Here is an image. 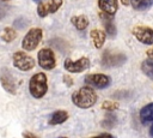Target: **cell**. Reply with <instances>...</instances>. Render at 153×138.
Listing matches in <instances>:
<instances>
[{"label":"cell","instance_id":"obj_22","mask_svg":"<svg viewBox=\"0 0 153 138\" xmlns=\"http://www.w3.org/2000/svg\"><path fill=\"white\" fill-rule=\"evenodd\" d=\"M118 103L116 102H111V101H104L102 103V109L106 110V112H115L116 109H118Z\"/></svg>","mask_w":153,"mask_h":138},{"label":"cell","instance_id":"obj_14","mask_svg":"<svg viewBox=\"0 0 153 138\" xmlns=\"http://www.w3.org/2000/svg\"><path fill=\"white\" fill-rule=\"evenodd\" d=\"M140 121L145 125L148 122H153V102L143 106L140 110Z\"/></svg>","mask_w":153,"mask_h":138},{"label":"cell","instance_id":"obj_25","mask_svg":"<svg viewBox=\"0 0 153 138\" xmlns=\"http://www.w3.org/2000/svg\"><path fill=\"white\" fill-rule=\"evenodd\" d=\"M63 82H65V84H66L67 86H72V85H73V79H72L71 76H68V74H65V76H63Z\"/></svg>","mask_w":153,"mask_h":138},{"label":"cell","instance_id":"obj_20","mask_svg":"<svg viewBox=\"0 0 153 138\" xmlns=\"http://www.w3.org/2000/svg\"><path fill=\"white\" fill-rule=\"evenodd\" d=\"M16 37H17V32H16V30H14L13 28H5V29H4L2 35H1L2 41L10 43V42H12Z\"/></svg>","mask_w":153,"mask_h":138},{"label":"cell","instance_id":"obj_11","mask_svg":"<svg viewBox=\"0 0 153 138\" xmlns=\"http://www.w3.org/2000/svg\"><path fill=\"white\" fill-rule=\"evenodd\" d=\"M99 18H100V20H102V23L104 25L106 35L110 36V37L116 36L117 30H116V26H115V23H114V17L111 14H108V13L100 11L99 12Z\"/></svg>","mask_w":153,"mask_h":138},{"label":"cell","instance_id":"obj_1","mask_svg":"<svg viewBox=\"0 0 153 138\" xmlns=\"http://www.w3.org/2000/svg\"><path fill=\"white\" fill-rule=\"evenodd\" d=\"M97 98L98 97L91 86H82L72 94L73 104L81 109H86L94 106V103L97 102Z\"/></svg>","mask_w":153,"mask_h":138},{"label":"cell","instance_id":"obj_16","mask_svg":"<svg viewBox=\"0 0 153 138\" xmlns=\"http://www.w3.org/2000/svg\"><path fill=\"white\" fill-rule=\"evenodd\" d=\"M71 23L75 26L76 30H85L87 26H88V18L84 14H80V16H74L71 18Z\"/></svg>","mask_w":153,"mask_h":138},{"label":"cell","instance_id":"obj_10","mask_svg":"<svg viewBox=\"0 0 153 138\" xmlns=\"http://www.w3.org/2000/svg\"><path fill=\"white\" fill-rule=\"evenodd\" d=\"M133 35L135 38L143 44H153V29L149 26L136 25L133 28Z\"/></svg>","mask_w":153,"mask_h":138},{"label":"cell","instance_id":"obj_23","mask_svg":"<svg viewBox=\"0 0 153 138\" xmlns=\"http://www.w3.org/2000/svg\"><path fill=\"white\" fill-rule=\"evenodd\" d=\"M37 13L41 18H44L47 14H48V11H47V7L44 5V2H39L38 4V7H37Z\"/></svg>","mask_w":153,"mask_h":138},{"label":"cell","instance_id":"obj_7","mask_svg":"<svg viewBox=\"0 0 153 138\" xmlns=\"http://www.w3.org/2000/svg\"><path fill=\"white\" fill-rule=\"evenodd\" d=\"M85 83L96 89H104L111 84V78L103 73H90L85 77Z\"/></svg>","mask_w":153,"mask_h":138},{"label":"cell","instance_id":"obj_9","mask_svg":"<svg viewBox=\"0 0 153 138\" xmlns=\"http://www.w3.org/2000/svg\"><path fill=\"white\" fill-rule=\"evenodd\" d=\"M90 66V59L86 56H82L80 59H78L76 61H72L69 58H67L63 62V67L66 71L71 72V73H80L84 72L86 68H88Z\"/></svg>","mask_w":153,"mask_h":138},{"label":"cell","instance_id":"obj_27","mask_svg":"<svg viewBox=\"0 0 153 138\" xmlns=\"http://www.w3.org/2000/svg\"><path fill=\"white\" fill-rule=\"evenodd\" d=\"M92 138H114V136H111L110 133H102V134H98V136L92 137Z\"/></svg>","mask_w":153,"mask_h":138},{"label":"cell","instance_id":"obj_17","mask_svg":"<svg viewBox=\"0 0 153 138\" xmlns=\"http://www.w3.org/2000/svg\"><path fill=\"white\" fill-rule=\"evenodd\" d=\"M130 5L136 11H143L153 5V0H130Z\"/></svg>","mask_w":153,"mask_h":138},{"label":"cell","instance_id":"obj_2","mask_svg":"<svg viewBox=\"0 0 153 138\" xmlns=\"http://www.w3.org/2000/svg\"><path fill=\"white\" fill-rule=\"evenodd\" d=\"M29 91L32 97L42 98L48 91V78L43 72H38L30 78Z\"/></svg>","mask_w":153,"mask_h":138},{"label":"cell","instance_id":"obj_4","mask_svg":"<svg viewBox=\"0 0 153 138\" xmlns=\"http://www.w3.org/2000/svg\"><path fill=\"white\" fill-rule=\"evenodd\" d=\"M126 60H127V56L123 53L108 49L103 53L100 62L103 67H117V66L123 65Z\"/></svg>","mask_w":153,"mask_h":138},{"label":"cell","instance_id":"obj_15","mask_svg":"<svg viewBox=\"0 0 153 138\" xmlns=\"http://www.w3.org/2000/svg\"><path fill=\"white\" fill-rule=\"evenodd\" d=\"M68 119V113L66 110H62V109H59V110H55L50 118H49V124L50 125H60L62 122H65L66 120Z\"/></svg>","mask_w":153,"mask_h":138},{"label":"cell","instance_id":"obj_28","mask_svg":"<svg viewBox=\"0 0 153 138\" xmlns=\"http://www.w3.org/2000/svg\"><path fill=\"white\" fill-rule=\"evenodd\" d=\"M146 55H147L149 59H152V60H153V47H152V48H149V49L146 52Z\"/></svg>","mask_w":153,"mask_h":138},{"label":"cell","instance_id":"obj_24","mask_svg":"<svg viewBox=\"0 0 153 138\" xmlns=\"http://www.w3.org/2000/svg\"><path fill=\"white\" fill-rule=\"evenodd\" d=\"M7 12H8V6H6V5H1V4H0V20H1L2 18L6 17Z\"/></svg>","mask_w":153,"mask_h":138},{"label":"cell","instance_id":"obj_8","mask_svg":"<svg viewBox=\"0 0 153 138\" xmlns=\"http://www.w3.org/2000/svg\"><path fill=\"white\" fill-rule=\"evenodd\" d=\"M0 83H1V86L4 88V90L7 91L8 94L14 95L17 92L16 79L13 78V74L11 73V71L7 67L0 68Z\"/></svg>","mask_w":153,"mask_h":138},{"label":"cell","instance_id":"obj_5","mask_svg":"<svg viewBox=\"0 0 153 138\" xmlns=\"http://www.w3.org/2000/svg\"><path fill=\"white\" fill-rule=\"evenodd\" d=\"M13 65L20 71H30L35 67V60L25 52H16L13 54Z\"/></svg>","mask_w":153,"mask_h":138},{"label":"cell","instance_id":"obj_31","mask_svg":"<svg viewBox=\"0 0 153 138\" xmlns=\"http://www.w3.org/2000/svg\"><path fill=\"white\" fill-rule=\"evenodd\" d=\"M35 2H37V4H39V2H42V0H33Z\"/></svg>","mask_w":153,"mask_h":138},{"label":"cell","instance_id":"obj_13","mask_svg":"<svg viewBox=\"0 0 153 138\" xmlns=\"http://www.w3.org/2000/svg\"><path fill=\"white\" fill-rule=\"evenodd\" d=\"M90 36H91L92 42H93V44L97 49H100L104 46V42H105V38H106L104 31H102L99 29H93V30H91Z\"/></svg>","mask_w":153,"mask_h":138},{"label":"cell","instance_id":"obj_33","mask_svg":"<svg viewBox=\"0 0 153 138\" xmlns=\"http://www.w3.org/2000/svg\"><path fill=\"white\" fill-rule=\"evenodd\" d=\"M2 1H8V0H2Z\"/></svg>","mask_w":153,"mask_h":138},{"label":"cell","instance_id":"obj_6","mask_svg":"<svg viewBox=\"0 0 153 138\" xmlns=\"http://www.w3.org/2000/svg\"><path fill=\"white\" fill-rule=\"evenodd\" d=\"M37 60H38V65L43 68V70H53L56 66V59H55V54L50 48H43L38 52L37 55Z\"/></svg>","mask_w":153,"mask_h":138},{"label":"cell","instance_id":"obj_30","mask_svg":"<svg viewBox=\"0 0 153 138\" xmlns=\"http://www.w3.org/2000/svg\"><path fill=\"white\" fill-rule=\"evenodd\" d=\"M149 136L153 138V125L151 126V128H149Z\"/></svg>","mask_w":153,"mask_h":138},{"label":"cell","instance_id":"obj_32","mask_svg":"<svg viewBox=\"0 0 153 138\" xmlns=\"http://www.w3.org/2000/svg\"><path fill=\"white\" fill-rule=\"evenodd\" d=\"M59 138H67V137H59Z\"/></svg>","mask_w":153,"mask_h":138},{"label":"cell","instance_id":"obj_29","mask_svg":"<svg viewBox=\"0 0 153 138\" xmlns=\"http://www.w3.org/2000/svg\"><path fill=\"white\" fill-rule=\"evenodd\" d=\"M123 5H126V6H128V5H130V0H120Z\"/></svg>","mask_w":153,"mask_h":138},{"label":"cell","instance_id":"obj_26","mask_svg":"<svg viewBox=\"0 0 153 138\" xmlns=\"http://www.w3.org/2000/svg\"><path fill=\"white\" fill-rule=\"evenodd\" d=\"M23 138H38L36 134H33L32 132H29V131H24L23 132Z\"/></svg>","mask_w":153,"mask_h":138},{"label":"cell","instance_id":"obj_12","mask_svg":"<svg viewBox=\"0 0 153 138\" xmlns=\"http://www.w3.org/2000/svg\"><path fill=\"white\" fill-rule=\"evenodd\" d=\"M98 7L102 12L114 16L118 10V1L117 0H98Z\"/></svg>","mask_w":153,"mask_h":138},{"label":"cell","instance_id":"obj_19","mask_svg":"<svg viewBox=\"0 0 153 138\" xmlns=\"http://www.w3.org/2000/svg\"><path fill=\"white\" fill-rule=\"evenodd\" d=\"M141 71L148 78L153 79V60L152 59H147V60L142 61V64H141Z\"/></svg>","mask_w":153,"mask_h":138},{"label":"cell","instance_id":"obj_21","mask_svg":"<svg viewBox=\"0 0 153 138\" xmlns=\"http://www.w3.org/2000/svg\"><path fill=\"white\" fill-rule=\"evenodd\" d=\"M62 0H49L48 2H44L45 7H47V11H48V14L49 13H55L61 6H62Z\"/></svg>","mask_w":153,"mask_h":138},{"label":"cell","instance_id":"obj_18","mask_svg":"<svg viewBox=\"0 0 153 138\" xmlns=\"http://www.w3.org/2000/svg\"><path fill=\"white\" fill-rule=\"evenodd\" d=\"M116 121H117V118L115 116V114H112V113H108V114L104 116V119L102 120V124H100V125H102V127L110 130V128L115 127Z\"/></svg>","mask_w":153,"mask_h":138},{"label":"cell","instance_id":"obj_3","mask_svg":"<svg viewBox=\"0 0 153 138\" xmlns=\"http://www.w3.org/2000/svg\"><path fill=\"white\" fill-rule=\"evenodd\" d=\"M43 37V31L39 28H31L24 36L23 41H22V47L24 50L31 52L33 49L37 48V46L39 44V42L42 41Z\"/></svg>","mask_w":153,"mask_h":138}]
</instances>
